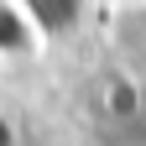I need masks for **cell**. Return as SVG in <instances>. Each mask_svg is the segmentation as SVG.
<instances>
[{"instance_id": "2", "label": "cell", "mask_w": 146, "mask_h": 146, "mask_svg": "<svg viewBox=\"0 0 146 146\" xmlns=\"http://www.w3.org/2000/svg\"><path fill=\"white\" fill-rule=\"evenodd\" d=\"M0 47H26V21H16L5 5H0Z\"/></svg>"}, {"instance_id": "1", "label": "cell", "mask_w": 146, "mask_h": 146, "mask_svg": "<svg viewBox=\"0 0 146 146\" xmlns=\"http://www.w3.org/2000/svg\"><path fill=\"white\" fill-rule=\"evenodd\" d=\"M26 11H31L47 31H58V26L73 21V0H26Z\"/></svg>"}]
</instances>
